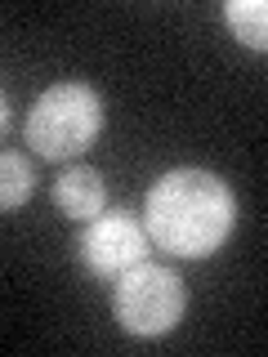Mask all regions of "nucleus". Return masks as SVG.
Masks as SVG:
<instances>
[{
	"label": "nucleus",
	"instance_id": "nucleus-6",
	"mask_svg": "<svg viewBox=\"0 0 268 357\" xmlns=\"http://www.w3.org/2000/svg\"><path fill=\"white\" fill-rule=\"evenodd\" d=\"M36 192V170L22 152H0V215L27 206Z\"/></svg>",
	"mask_w": 268,
	"mask_h": 357
},
{
	"label": "nucleus",
	"instance_id": "nucleus-1",
	"mask_svg": "<svg viewBox=\"0 0 268 357\" xmlns=\"http://www.w3.org/2000/svg\"><path fill=\"white\" fill-rule=\"evenodd\" d=\"M237 223L232 188L210 170H170L148 188L143 228L156 250L174 259H206Z\"/></svg>",
	"mask_w": 268,
	"mask_h": 357
},
{
	"label": "nucleus",
	"instance_id": "nucleus-5",
	"mask_svg": "<svg viewBox=\"0 0 268 357\" xmlns=\"http://www.w3.org/2000/svg\"><path fill=\"white\" fill-rule=\"evenodd\" d=\"M54 206H59L67 219H76V223L98 219L103 206H107L103 174L89 170V165H72V170H63L59 178H54Z\"/></svg>",
	"mask_w": 268,
	"mask_h": 357
},
{
	"label": "nucleus",
	"instance_id": "nucleus-8",
	"mask_svg": "<svg viewBox=\"0 0 268 357\" xmlns=\"http://www.w3.org/2000/svg\"><path fill=\"white\" fill-rule=\"evenodd\" d=\"M5 126H9V103H5V89H0V134H5Z\"/></svg>",
	"mask_w": 268,
	"mask_h": 357
},
{
	"label": "nucleus",
	"instance_id": "nucleus-4",
	"mask_svg": "<svg viewBox=\"0 0 268 357\" xmlns=\"http://www.w3.org/2000/svg\"><path fill=\"white\" fill-rule=\"evenodd\" d=\"M148 228H143L139 215L130 210H107V215L89 219L85 232L76 237V250H81V264L98 282H117L126 268L148 259Z\"/></svg>",
	"mask_w": 268,
	"mask_h": 357
},
{
	"label": "nucleus",
	"instance_id": "nucleus-3",
	"mask_svg": "<svg viewBox=\"0 0 268 357\" xmlns=\"http://www.w3.org/2000/svg\"><path fill=\"white\" fill-rule=\"evenodd\" d=\"M188 290L165 264H134L112 282V317L134 340H161L184 321Z\"/></svg>",
	"mask_w": 268,
	"mask_h": 357
},
{
	"label": "nucleus",
	"instance_id": "nucleus-7",
	"mask_svg": "<svg viewBox=\"0 0 268 357\" xmlns=\"http://www.w3.org/2000/svg\"><path fill=\"white\" fill-rule=\"evenodd\" d=\"M223 18H228L232 36L241 45H251V50H264L268 45V5L264 0H228Z\"/></svg>",
	"mask_w": 268,
	"mask_h": 357
},
{
	"label": "nucleus",
	"instance_id": "nucleus-2",
	"mask_svg": "<svg viewBox=\"0 0 268 357\" xmlns=\"http://www.w3.org/2000/svg\"><path fill=\"white\" fill-rule=\"evenodd\" d=\"M103 130V98L85 81H59L36 98L27 116V143L40 161H76Z\"/></svg>",
	"mask_w": 268,
	"mask_h": 357
}]
</instances>
